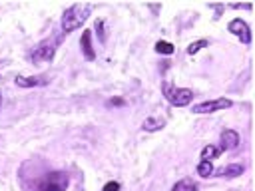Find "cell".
Here are the masks:
<instances>
[{"label":"cell","mask_w":255,"mask_h":191,"mask_svg":"<svg viewBox=\"0 0 255 191\" xmlns=\"http://www.w3.org/2000/svg\"><path fill=\"white\" fill-rule=\"evenodd\" d=\"M80 48H82V54L86 60H96V52H94V46H92V32L90 30H84L82 32V38H80Z\"/></svg>","instance_id":"30bf717a"},{"label":"cell","mask_w":255,"mask_h":191,"mask_svg":"<svg viewBox=\"0 0 255 191\" xmlns=\"http://www.w3.org/2000/svg\"><path fill=\"white\" fill-rule=\"evenodd\" d=\"M207 46H209V40L201 38V40H195V42H191V44L185 48V52H187L189 56H195L199 50H203V48H207Z\"/></svg>","instance_id":"5bb4252c"},{"label":"cell","mask_w":255,"mask_h":191,"mask_svg":"<svg viewBox=\"0 0 255 191\" xmlns=\"http://www.w3.org/2000/svg\"><path fill=\"white\" fill-rule=\"evenodd\" d=\"M14 82L20 88H40L48 84V78L46 76H16Z\"/></svg>","instance_id":"9c48e42d"},{"label":"cell","mask_w":255,"mask_h":191,"mask_svg":"<svg viewBox=\"0 0 255 191\" xmlns=\"http://www.w3.org/2000/svg\"><path fill=\"white\" fill-rule=\"evenodd\" d=\"M171 191H197V183H195L193 179L185 177V179H179V181L171 187Z\"/></svg>","instance_id":"4fadbf2b"},{"label":"cell","mask_w":255,"mask_h":191,"mask_svg":"<svg viewBox=\"0 0 255 191\" xmlns=\"http://www.w3.org/2000/svg\"><path fill=\"white\" fill-rule=\"evenodd\" d=\"M239 141H241V137L235 129H223L221 137H219V149L221 151H231L239 145Z\"/></svg>","instance_id":"52a82bcc"},{"label":"cell","mask_w":255,"mask_h":191,"mask_svg":"<svg viewBox=\"0 0 255 191\" xmlns=\"http://www.w3.org/2000/svg\"><path fill=\"white\" fill-rule=\"evenodd\" d=\"M0 105H2V94H0Z\"/></svg>","instance_id":"ffe728a7"},{"label":"cell","mask_w":255,"mask_h":191,"mask_svg":"<svg viewBox=\"0 0 255 191\" xmlns=\"http://www.w3.org/2000/svg\"><path fill=\"white\" fill-rule=\"evenodd\" d=\"M94 28H96V32H98V38H100V42H106V20L104 18H98L96 20V24H94Z\"/></svg>","instance_id":"e0dca14e"},{"label":"cell","mask_w":255,"mask_h":191,"mask_svg":"<svg viewBox=\"0 0 255 191\" xmlns=\"http://www.w3.org/2000/svg\"><path fill=\"white\" fill-rule=\"evenodd\" d=\"M56 46H58V40H42L34 48L32 60L34 62H52L54 60V54H56Z\"/></svg>","instance_id":"5b68a950"},{"label":"cell","mask_w":255,"mask_h":191,"mask_svg":"<svg viewBox=\"0 0 255 191\" xmlns=\"http://www.w3.org/2000/svg\"><path fill=\"white\" fill-rule=\"evenodd\" d=\"M211 173H213V163L211 161H199L197 163V175L199 177L207 179V177H211Z\"/></svg>","instance_id":"2e32d148"},{"label":"cell","mask_w":255,"mask_h":191,"mask_svg":"<svg viewBox=\"0 0 255 191\" xmlns=\"http://www.w3.org/2000/svg\"><path fill=\"white\" fill-rule=\"evenodd\" d=\"M90 12H92L90 4H72L70 8H66L64 14H62V32L70 34V32L78 30L86 22Z\"/></svg>","instance_id":"6da1fadb"},{"label":"cell","mask_w":255,"mask_h":191,"mask_svg":"<svg viewBox=\"0 0 255 191\" xmlns=\"http://www.w3.org/2000/svg\"><path fill=\"white\" fill-rule=\"evenodd\" d=\"M124 103H126V101L120 99V97H118V99H108V105H110V107H112V105H124Z\"/></svg>","instance_id":"d6986e66"},{"label":"cell","mask_w":255,"mask_h":191,"mask_svg":"<svg viewBox=\"0 0 255 191\" xmlns=\"http://www.w3.org/2000/svg\"><path fill=\"white\" fill-rule=\"evenodd\" d=\"M243 171H245V167H243L241 163H227V165H221L219 169H213L211 175H215V177H225V179H233V177H239Z\"/></svg>","instance_id":"ba28073f"},{"label":"cell","mask_w":255,"mask_h":191,"mask_svg":"<svg viewBox=\"0 0 255 191\" xmlns=\"http://www.w3.org/2000/svg\"><path fill=\"white\" fill-rule=\"evenodd\" d=\"M157 54H163V56H171L173 54V44L171 42H165V40H159V42H155V48H153Z\"/></svg>","instance_id":"9a60e30c"},{"label":"cell","mask_w":255,"mask_h":191,"mask_svg":"<svg viewBox=\"0 0 255 191\" xmlns=\"http://www.w3.org/2000/svg\"><path fill=\"white\" fill-rule=\"evenodd\" d=\"M120 187H122V185H120L118 181H108L102 191H120Z\"/></svg>","instance_id":"ac0fdd59"},{"label":"cell","mask_w":255,"mask_h":191,"mask_svg":"<svg viewBox=\"0 0 255 191\" xmlns=\"http://www.w3.org/2000/svg\"><path fill=\"white\" fill-rule=\"evenodd\" d=\"M227 30H229L231 34H235L243 44H249V42H251V30H249V26H247L245 20L233 18V20L227 24Z\"/></svg>","instance_id":"8992f818"},{"label":"cell","mask_w":255,"mask_h":191,"mask_svg":"<svg viewBox=\"0 0 255 191\" xmlns=\"http://www.w3.org/2000/svg\"><path fill=\"white\" fill-rule=\"evenodd\" d=\"M161 90H163V96L167 97V101L175 107H185L193 99V92L189 88H175L171 82H163Z\"/></svg>","instance_id":"7a4b0ae2"},{"label":"cell","mask_w":255,"mask_h":191,"mask_svg":"<svg viewBox=\"0 0 255 191\" xmlns=\"http://www.w3.org/2000/svg\"><path fill=\"white\" fill-rule=\"evenodd\" d=\"M163 125H165V119H163V117L149 115V117H145V121L141 123V129H145V131H159Z\"/></svg>","instance_id":"8fae6325"},{"label":"cell","mask_w":255,"mask_h":191,"mask_svg":"<svg viewBox=\"0 0 255 191\" xmlns=\"http://www.w3.org/2000/svg\"><path fill=\"white\" fill-rule=\"evenodd\" d=\"M219 153H221L219 145H213V143H209V145H205V147L201 149L199 157H201V161H211V159H215Z\"/></svg>","instance_id":"7c38bea8"},{"label":"cell","mask_w":255,"mask_h":191,"mask_svg":"<svg viewBox=\"0 0 255 191\" xmlns=\"http://www.w3.org/2000/svg\"><path fill=\"white\" fill-rule=\"evenodd\" d=\"M233 101L229 97H215V99H207V101H199L191 107V113H199V115H205V113H213V111H219V109H227L231 107Z\"/></svg>","instance_id":"277c9868"},{"label":"cell","mask_w":255,"mask_h":191,"mask_svg":"<svg viewBox=\"0 0 255 191\" xmlns=\"http://www.w3.org/2000/svg\"><path fill=\"white\" fill-rule=\"evenodd\" d=\"M68 183H70L68 173H64V171H50V173H46L38 181L36 191H66Z\"/></svg>","instance_id":"3957f363"}]
</instances>
